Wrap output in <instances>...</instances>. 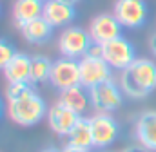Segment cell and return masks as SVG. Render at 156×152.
Returning a JSON list of instances; mask_svg holds the SVG:
<instances>
[{
    "mask_svg": "<svg viewBox=\"0 0 156 152\" xmlns=\"http://www.w3.org/2000/svg\"><path fill=\"white\" fill-rule=\"evenodd\" d=\"M120 73V87L129 98L144 100L156 89V64L149 58H136Z\"/></svg>",
    "mask_w": 156,
    "mask_h": 152,
    "instance_id": "6da1fadb",
    "label": "cell"
},
{
    "mask_svg": "<svg viewBox=\"0 0 156 152\" xmlns=\"http://www.w3.org/2000/svg\"><path fill=\"white\" fill-rule=\"evenodd\" d=\"M7 114L16 125L33 127L47 116V103L35 89H31L15 100H7Z\"/></svg>",
    "mask_w": 156,
    "mask_h": 152,
    "instance_id": "7a4b0ae2",
    "label": "cell"
},
{
    "mask_svg": "<svg viewBox=\"0 0 156 152\" xmlns=\"http://www.w3.org/2000/svg\"><path fill=\"white\" fill-rule=\"evenodd\" d=\"M89 96H91V107L96 112L104 114L115 112L116 109H120V105L123 102V91L113 78L91 87Z\"/></svg>",
    "mask_w": 156,
    "mask_h": 152,
    "instance_id": "3957f363",
    "label": "cell"
},
{
    "mask_svg": "<svg viewBox=\"0 0 156 152\" xmlns=\"http://www.w3.org/2000/svg\"><path fill=\"white\" fill-rule=\"evenodd\" d=\"M91 43H93V38L89 31L78 26H69L58 36V51L66 58L80 60L82 56L87 54V49L91 47Z\"/></svg>",
    "mask_w": 156,
    "mask_h": 152,
    "instance_id": "277c9868",
    "label": "cell"
},
{
    "mask_svg": "<svg viewBox=\"0 0 156 152\" xmlns=\"http://www.w3.org/2000/svg\"><path fill=\"white\" fill-rule=\"evenodd\" d=\"M102 58L116 71H123L136 60V47L125 36L102 43Z\"/></svg>",
    "mask_w": 156,
    "mask_h": 152,
    "instance_id": "5b68a950",
    "label": "cell"
},
{
    "mask_svg": "<svg viewBox=\"0 0 156 152\" xmlns=\"http://www.w3.org/2000/svg\"><path fill=\"white\" fill-rule=\"evenodd\" d=\"M113 15L123 27L136 29L147 22L149 7L145 0H116L113 7Z\"/></svg>",
    "mask_w": 156,
    "mask_h": 152,
    "instance_id": "8992f818",
    "label": "cell"
},
{
    "mask_svg": "<svg viewBox=\"0 0 156 152\" xmlns=\"http://www.w3.org/2000/svg\"><path fill=\"white\" fill-rule=\"evenodd\" d=\"M78 64H80V85H83L85 89H91L113 78V67L104 58L85 54L78 60Z\"/></svg>",
    "mask_w": 156,
    "mask_h": 152,
    "instance_id": "52a82bcc",
    "label": "cell"
},
{
    "mask_svg": "<svg viewBox=\"0 0 156 152\" xmlns=\"http://www.w3.org/2000/svg\"><path fill=\"white\" fill-rule=\"evenodd\" d=\"M49 81L58 91L80 85V64H78V60L66 58V56L55 60Z\"/></svg>",
    "mask_w": 156,
    "mask_h": 152,
    "instance_id": "ba28073f",
    "label": "cell"
},
{
    "mask_svg": "<svg viewBox=\"0 0 156 152\" xmlns=\"http://www.w3.org/2000/svg\"><path fill=\"white\" fill-rule=\"evenodd\" d=\"M89 121H91V130H93L94 147L105 149V147L113 145L118 140L120 127H118V121L111 116V114L96 112L93 118H89Z\"/></svg>",
    "mask_w": 156,
    "mask_h": 152,
    "instance_id": "9c48e42d",
    "label": "cell"
},
{
    "mask_svg": "<svg viewBox=\"0 0 156 152\" xmlns=\"http://www.w3.org/2000/svg\"><path fill=\"white\" fill-rule=\"evenodd\" d=\"M122 24L118 22V18L113 13H100L96 15L91 24H89V35L93 38V42L96 43H105L109 40L122 36Z\"/></svg>",
    "mask_w": 156,
    "mask_h": 152,
    "instance_id": "30bf717a",
    "label": "cell"
},
{
    "mask_svg": "<svg viewBox=\"0 0 156 152\" xmlns=\"http://www.w3.org/2000/svg\"><path fill=\"white\" fill-rule=\"evenodd\" d=\"M82 116H78L75 111H71L69 107H66L62 102H56L55 105L49 107L47 111V123H49V129L58 134V136H66L73 130V127L78 123Z\"/></svg>",
    "mask_w": 156,
    "mask_h": 152,
    "instance_id": "8fae6325",
    "label": "cell"
},
{
    "mask_svg": "<svg viewBox=\"0 0 156 152\" xmlns=\"http://www.w3.org/2000/svg\"><path fill=\"white\" fill-rule=\"evenodd\" d=\"M42 16L53 27H69V24L76 16L75 5H69L62 0H45Z\"/></svg>",
    "mask_w": 156,
    "mask_h": 152,
    "instance_id": "7c38bea8",
    "label": "cell"
},
{
    "mask_svg": "<svg viewBox=\"0 0 156 152\" xmlns=\"http://www.w3.org/2000/svg\"><path fill=\"white\" fill-rule=\"evenodd\" d=\"M134 136L144 149L156 152V111H145L138 116Z\"/></svg>",
    "mask_w": 156,
    "mask_h": 152,
    "instance_id": "4fadbf2b",
    "label": "cell"
},
{
    "mask_svg": "<svg viewBox=\"0 0 156 152\" xmlns=\"http://www.w3.org/2000/svg\"><path fill=\"white\" fill-rule=\"evenodd\" d=\"M58 102H62L66 107H69L71 111H75L78 116H83V114L89 111V107H91L89 89H85L83 85L64 89V91H60Z\"/></svg>",
    "mask_w": 156,
    "mask_h": 152,
    "instance_id": "5bb4252c",
    "label": "cell"
},
{
    "mask_svg": "<svg viewBox=\"0 0 156 152\" xmlns=\"http://www.w3.org/2000/svg\"><path fill=\"white\" fill-rule=\"evenodd\" d=\"M44 4L45 0H15L13 4V20L16 27L20 29L24 24L40 18L44 13Z\"/></svg>",
    "mask_w": 156,
    "mask_h": 152,
    "instance_id": "9a60e30c",
    "label": "cell"
},
{
    "mask_svg": "<svg viewBox=\"0 0 156 152\" xmlns=\"http://www.w3.org/2000/svg\"><path fill=\"white\" fill-rule=\"evenodd\" d=\"M4 76H5L7 83L29 81V78H31V56H27L26 53H16L11 58V62L4 67Z\"/></svg>",
    "mask_w": 156,
    "mask_h": 152,
    "instance_id": "2e32d148",
    "label": "cell"
},
{
    "mask_svg": "<svg viewBox=\"0 0 156 152\" xmlns=\"http://www.w3.org/2000/svg\"><path fill=\"white\" fill-rule=\"evenodd\" d=\"M53 29L55 27L44 16H40V18H35V20L24 24L20 27V33H22V36L26 38V42L40 45V43L49 42V38L53 36Z\"/></svg>",
    "mask_w": 156,
    "mask_h": 152,
    "instance_id": "e0dca14e",
    "label": "cell"
},
{
    "mask_svg": "<svg viewBox=\"0 0 156 152\" xmlns=\"http://www.w3.org/2000/svg\"><path fill=\"white\" fill-rule=\"evenodd\" d=\"M67 145L78 147V149H93L94 147V140H93V130H91V121L89 118H80L78 123L73 127V130L67 134Z\"/></svg>",
    "mask_w": 156,
    "mask_h": 152,
    "instance_id": "ac0fdd59",
    "label": "cell"
},
{
    "mask_svg": "<svg viewBox=\"0 0 156 152\" xmlns=\"http://www.w3.org/2000/svg\"><path fill=\"white\" fill-rule=\"evenodd\" d=\"M51 71H53V62L47 56H44V54L31 56V78H29V81L33 85L49 81Z\"/></svg>",
    "mask_w": 156,
    "mask_h": 152,
    "instance_id": "d6986e66",
    "label": "cell"
},
{
    "mask_svg": "<svg viewBox=\"0 0 156 152\" xmlns=\"http://www.w3.org/2000/svg\"><path fill=\"white\" fill-rule=\"evenodd\" d=\"M16 54V49L11 42H7L5 38H0V69L4 71V67L11 62V58Z\"/></svg>",
    "mask_w": 156,
    "mask_h": 152,
    "instance_id": "ffe728a7",
    "label": "cell"
},
{
    "mask_svg": "<svg viewBox=\"0 0 156 152\" xmlns=\"http://www.w3.org/2000/svg\"><path fill=\"white\" fill-rule=\"evenodd\" d=\"M149 49H151V53H153V56L156 58V33L153 36L149 38Z\"/></svg>",
    "mask_w": 156,
    "mask_h": 152,
    "instance_id": "44dd1931",
    "label": "cell"
},
{
    "mask_svg": "<svg viewBox=\"0 0 156 152\" xmlns=\"http://www.w3.org/2000/svg\"><path fill=\"white\" fill-rule=\"evenodd\" d=\"M62 152H89V150H85V149H78V147H71V145H66V147L62 149Z\"/></svg>",
    "mask_w": 156,
    "mask_h": 152,
    "instance_id": "7402d4cb",
    "label": "cell"
},
{
    "mask_svg": "<svg viewBox=\"0 0 156 152\" xmlns=\"http://www.w3.org/2000/svg\"><path fill=\"white\" fill-rule=\"evenodd\" d=\"M122 152H149V150L140 145V147H129V149H125V150H122Z\"/></svg>",
    "mask_w": 156,
    "mask_h": 152,
    "instance_id": "603a6c76",
    "label": "cell"
},
{
    "mask_svg": "<svg viewBox=\"0 0 156 152\" xmlns=\"http://www.w3.org/2000/svg\"><path fill=\"white\" fill-rule=\"evenodd\" d=\"M62 2H66V4H69V5H76L80 0H62Z\"/></svg>",
    "mask_w": 156,
    "mask_h": 152,
    "instance_id": "cb8c5ba5",
    "label": "cell"
},
{
    "mask_svg": "<svg viewBox=\"0 0 156 152\" xmlns=\"http://www.w3.org/2000/svg\"><path fill=\"white\" fill-rule=\"evenodd\" d=\"M42 152H62V150H58V149H55V147H49V149H44Z\"/></svg>",
    "mask_w": 156,
    "mask_h": 152,
    "instance_id": "d4e9b609",
    "label": "cell"
},
{
    "mask_svg": "<svg viewBox=\"0 0 156 152\" xmlns=\"http://www.w3.org/2000/svg\"><path fill=\"white\" fill-rule=\"evenodd\" d=\"M2 114H4V100L0 98V118H2Z\"/></svg>",
    "mask_w": 156,
    "mask_h": 152,
    "instance_id": "484cf974",
    "label": "cell"
}]
</instances>
